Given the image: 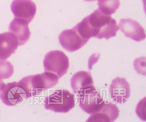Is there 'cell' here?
<instances>
[{
  "label": "cell",
  "mask_w": 146,
  "mask_h": 122,
  "mask_svg": "<svg viewBox=\"0 0 146 122\" xmlns=\"http://www.w3.org/2000/svg\"><path fill=\"white\" fill-rule=\"evenodd\" d=\"M43 65L45 72L52 73L60 78L68 71L69 60L62 51H50L46 54Z\"/></svg>",
  "instance_id": "277c9868"
},
{
  "label": "cell",
  "mask_w": 146,
  "mask_h": 122,
  "mask_svg": "<svg viewBox=\"0 0 146 122\" xmlns=\"http://www.w3.org/2000/svg\"><path fill=\"white\" fill-rule=\"evenodd\" d=\"M14 68L10 62L0 59V80L8 79L13 75Z\"/></svg>",
  "instance_id": "2e32d148"
},
{
  "label": "cell",
  "mask_w": 146,
  "mask_h": 122,
  "mask_svg": "<svg viewBox=\"0 0 146 122\" xmlns=\"http://www.w3.org/2000/svg\"><path fill=\"white\" fill-rule=\"evenodd\" d=\"M0 98L7 106H15L27 99V94L18 82L8 83L0 91Z\"/></svg>",
  "instance_id": "5b68a950"
},
{
  "label": "cell",
  "mask_w": 146,
  "mask_h": 122,
  "mask_svg": "<svg viewBox=\"0 0 146 122\" xmlns=\"http://www.w3.org/2000/svg\"><path fill=\"white\" fill-rule=\"evenodd\" d=\"M109 94L110 98L117 103H125L131 96L129 83L125 78L117 77L110 86Z\"/></svg>",
  "instance_id": "9c48e42d"
},
{
  "label": "cell",
  "mask_w": 146,
  "mask_h": 122,
  "mask_svg": "<svg viewBox=\"0 0 146 122\" xmlns=\"http://www.w3.org/2000/svg\"><path fill=\"white\" fill-rule=\"evenodd\" d=\"M118 27L126 37L135 41L145 39V30L137 21L132 19H121Z\"/></svg>",
  "instance_id": "30bf717a"
},
{
  "label": "cell",
  "mask_w": 146,
  "mask_h": 122,
  "mask_svg": "<svg viewBox=\"0 0 146 122\" xmlns=\"http://www.w3.org/2000/svg\"><path fill=\"white\" fill-rule=\"evenodd\" d=\"M82 36L89 40L91 37L98 39L110 38L116 36L119 28L116 21L102 12L99 9L85 17L74 27Z\"/></svg>",
  "instance_id": "6da1fadb"
},
{
  "label": "cell",
  "mask_w": 146,
  "mask_h": 122,
  "mask_svg": "<svg viewBox=\"0 0 146 122\" xmlns=\"http://www.w3.org/2000/svg\"><path fill=\"white\" fill-rule=\"evenodd\" d=\"M58 82L59 78L55 74L45 72L36 75L25 77L18 83L26 93L27 98H29L53 87Z\"/></svg>",
  "instance_id": "7a4b0ae2"
},
{
  "label": "cell",
  "mask_w": 146,
  "mask_h": 122,
  "mask_svg": "<svg viewBox=\"0 0 146 122\" xmlns=\"http://www.w3.org/2000/svg\"><path fill=\"white\" fill-rule=\"evenodd\" d=\"M119 116L118 107L112 103H105L100 110L92 114L87 120L88 122H111L114 121Z\"/></svg>",
  "instance_id": "7c38bea8"
},
{
  "label": "cell",
  "mask_w": 146,
  "mask_h": 122,
  "mask_svg": "<svg viewBox=\"0 0 146 122\" xmlns=\"http://www.w3.org/2000/svg\"><path fill=\"white\" fill-rule=\"evenodd\" d=\"M58 39L61 46L69 52L80 50L89 40L82 36L75 27L63 31L60 34Z\"/></svg>",
  "instance_id": "52a82bcc"
},
{
  "label": "cell",
  "mask_w": 146,
  "mask_h": 122,
  "mask_svg": "<svg viewBox=\"0 0 146 122\" xmlns=\"http://www.w3.org/2000/svg\"><path fill=\"white\" fill-rule=\"evenodd\" d=\"M9 30L17 36L19 46L23 45L30 38L31 33L28 28V23L23 20L15 18L9 24Z\"/></svg>",
  "instance_id": "5bb4252c"
},
{
  "label": "cell",
  "mask_w": 146,
  "mask_h": 122,
  "mask_svg": "<svg viewBox=\"0 0 146 122\" xmlns=\"http://www.w3.org/2000/svg\"><path fill=\"white\" fill-rule=\"evenodd\" d=\"M4 85H5V83L0 80V91H1V90L2 89V88L3 87V86Z\"/></svg>",
  "instance_id": "e0dca14e"
},
{
  "label": "cell",
  "mask_w": 146,
  "mask_h": 122,
  "mask_svg": "<svg viewBox=\"0 0 146 122\" xmlns=\"http://www.w3.org/2000/svg\"><path fill=\"white\" fill-rule=\"evenodd\" d=\"M85 1H96V0H84Z\"/></svg>",
  "instance_id": "ac0fdd59"
},
{
  "label": "cell",
  "mask_w": 146,
  "mask_h": 122,
  "mask_svg": "<svg viewBox=\"0 0 146 122\" xmlns=\"http://www.w3.org/2000/svg\"><path fill=\"white\" fill-rule=\"evenodd\" d=\"M79 105L88 114H94L99 111L106 103L102 97L100 92L95 88L77 96Z\"/></svg>",
  "instance_id": "8992f818"
},
{
  "label": "cell",
  "mask_w": 146,
  "mask_h": 122,
  "mask_svg": "<svg viewBox=\"0 0 146 122\" xmlns=\"http://www.w3.org/2000/svg\"><path fill=\"white\" fill-rule=\"evenodd\" d=\"M70 83L73 91L77 96L96 88L91 74L85 71H80L74 74L71 78Z\"/></svg>",
  "instance_id": "8fae6325"
},
{
  "label": "cell",
  "mask_w": 146,
  "mask_h": 122,
  "mask_svg": "<svg viewBox=\"0 0 146 122\" xmlns=\"http://www.w3.org/2000/svg\"><path fill=\"white\" fill-rule=\"evenodd\" d=\"M18 46L17 38L11 32L0 34V59H8L15 53Z\"/></svg>",
  "instance_id": "4fadbf2b"
},
{
  "label": "cell",
  "mask_w": 146,
  "mask_h": 122,
  "mask_svg": "<svg viewBox=\"0 0 146 122\" xmlns=\"http://www.w3.org/2000/svg\"><path fill=\"white\" fill-rule=\"evenodd\" d=\"M120 4V0H98L99 9L108 15L115 13L119 8Z\"/></svg>",
  "instance_id": "9a60e30c"
},
{
  "label": "cell",
  "mask_w": 146,
  "mask_h": 122,
  "mask_svg": "<svg viewBox=\"0 0 146 122\" xmlns=\"http://www.w3.org/2000/svg\"><path fill=\"white\" fill-rule=\"evenodd\" d=\"M45 108L55 113H67L75 107V96L66 90H57L44 100Z\"/></svg>",
  "instance_id": "3957f363"
},
{
  "label": "cell",
  "mask_w": 146,
  "mask_h": 122,
  "mask_svg": "<svg viewBox=\"0 0 146 122\" xmlns=\"http://www.w3.org/2000/svg\"><path fill=\"white\" fill-rule=\"evenodd\" d=\"M11 9L15 18L23 20L30 23L35 16L36 6L31 0H13Z\"/></svg>",
  "instance_id": "ba28073f"
}]
</instances>
